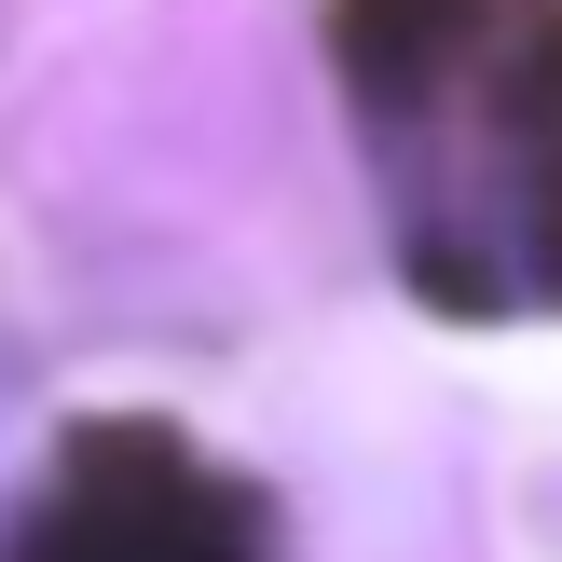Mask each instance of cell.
<instances>
[{
  "label": "cell",
  "instance_id": "1",
  "mask_svg": "<svg viewBox=\"0 0 562 562\" xmlns=\"http://www.w3.org/2000/svg\"><path fill=\"white\" fill-rule=\"evenodd\" d=\"M384 247L453 316H562V0H344Z\"/></svg>",
  "mask_w": 562,
  "mask_h": 562
},
{
  "label": "cell",
  "instance_id": "2",
  "mask_svg": "<svg viewBox=\"0 0 562 562\" xmlns=\"http://www.w3.org/2000/svg\"><path fill=\"white\" fill-rule=\"evenodd\" d=\"M0 562H274V508L179 426H82Z\"/></svg>",
  "mask_w": 562,
  "mask_h": 562
}]
</instances>
